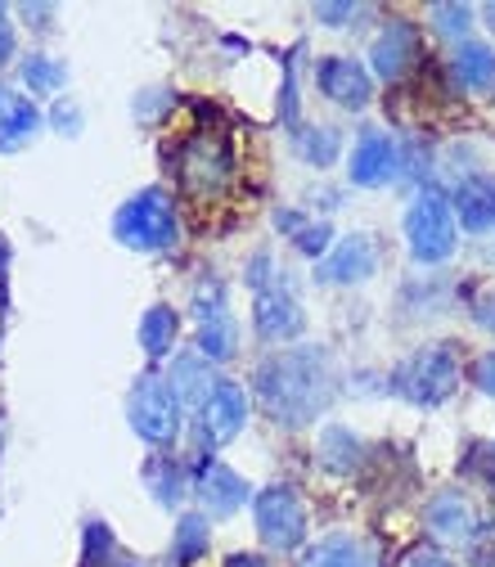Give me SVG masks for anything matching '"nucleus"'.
<instances>
[{"label":"nucleus","mask_w":495,"mask_h":567,"mask_svg":"<svg viewBox=\"0 0 495 567\" xmlns=\"http://www.w3.org/2000/svg\"><path fill=\"white\" fill-rule=\"evenodd\" d=\"M252 388H257V401L270 410V419L289 423V429H302V423L320 419V410L333 396L329 357L320 347H289L257 365Z\"/></svg>","instance_id":"1"},{"label":"nucleus","mask_w":495,"mask_h":567,"mask_svg":"<svg viewBox=\"0 0 495 567\" xmlns=\"http://www.w3.org/2000/svg\"><path fill=\"white\" fill-rule=\"evenodd\" d=\"M185 185V194L212 203L221 198L235 185V145H230V131L217 122H198L189 126V135L181 140L176 150V167H172Z\"/></svg>","instance_id":"2"},{"label":"nucleus","mask_w":495,"mask_h":567,"mask_svg":"<svg viewBox=\"0 0 495 567\" xmlns=\"http://www.w3.org/2000/svg\"><path fill=\"white\" fill-rule=\"evenodd\" d=\"M113 235H117V244H126L135 252H167L181 239V217H176L172 194L158 185L131 194L113 217Z\"/></svg>","instance_id":"3"},{"label":"nucleus","mask_w":495,"mask_h":567,"mask_svg":"<svg viewBox=\"0 0 495 567\" xmlns=\"http://www.w3.org/2000/svg\"><path fill=\"white\" fill-rule=\"evenodd\" d=\"M405 244H410V257L423 261V266H437L455 252V212H451V198L437 185L419 189V198L410 203Z\"/></svg>","instance_id":"4"},{"label":"nucleus","mask_w":495,"mask_h":567,"mask_svg":"<svg viewBox=\"0 0 495 567\" xmlns=\"http://www.w3.org/2000/svg\"><path fill=\"white\" fill-rule=\"evenodd\" d=\"M392 388L414 405H442L460 388V357L451 342L423 347L392 374Z\"/></svg>","instance_id":"5"},{"label":"nucleus","mask_w":495,"mask_h":567,"mask_svg":"<svg viewBox=\"0 0 495 567\" xmlns=\"http://www.w3.org/2000/svg\"><path fill=\"white\" fill-rule=\"evenodd\" d=\"M126 419H131L140 442L167 446L181 433V401H176L172 383L158 379V374H140L131 396H126Z\"/></svg>","instance_id":"6"},{"label":"nucleus","mask_w":495,"mask_h":567,"mask_svg":"<svg viewBox=\"0 0 495 567\" xmlns=\"http://www.w3.org/2000/svg\"><path fill=\"white\" fill-rule=\"evenodd\" d=\"M252 514H257V536L279 554H289L307 540V509L293 486H266L252 501Z\"/></svg>","instance_id":"7"},{"label":"nucleus","mask_w":495,"mask_h":567,"mask_svg":"<svg viewBox=\"0 0 495 567\" xmlns=\"http://www.w3.org/2000/svg\"><path fill=\"white\" fill-rule=\"evenodd\" d=\"M194 316H198V357L203 361H230L239 351V324H235V316L226 307V289L217 279L198 284Z\"/></svg>","instance_id":"8"},{"label":"nucleus","mask_w":495,"mask_h":567,"mask_svg":"<svg viewBox=\"0 0 495 567\" xmlns=\"http://www.w3.org/2000/svg\"><path fill=\"white\" fill-rule=\"evenodd\" d=\"M244 419H248V396H244V388L230 383V379H221L217 392H212V396L198 405V446H203V451H217V446L235 442L239 429H244Z\"/></svg>","instance_id":"9"},{"label":"nucleus","mask_w":495,"mask_h":567,"mask_svg":"<svg viewBox=\"0 0 495 567\" xmlns=\"http://www.w3.org/2000/svg\"><path fill=\"white\" fill-rule=\"evenodd\" d=\"M347 176H351V185H361V189H379V185L396 181L401 176V145L383 131H365L357 140V150H351Z\"/></svg>","instance_id":"10"},{"label":"nucleus","mask_w":495,"mask_h":567,"mask_svg":"<svg viewBox=\"0 0 495 567\" xmlns=\"http://www.w3.org/2000/svg\"><path fill=\"white\" fill-rule=\"evenodd\" d=\"M189 491L198 495L203 518H207V514H212V518H230V514H239L244 501H248L244 477H239L235 468H226L221 460H203L198 473H194V486H189Z\"/></svg>","instance_id":"11"},{"label":"nucleus","mask_w":495,"mask_h":567,"mask_svg":"<svg viewBox=\"0 0 495 567\" xmlns=\"http://www.w3.org/2000/svg\"><path fill=\"white\" fill-rule=\"evenodd\" d=\"M252 324H257V333H261L266 342H285V338H298V333H302L307 316H302L298 298L285 289V284L270 279V284H261V289H257Z\"/></svg>","instance_id":"12"},{"label":"nucleus","mask_w":495,"mask_h":567,"mask_svg":"<svg viewBox=\"0 0 495 567\" xmlns=\"http://www.w3.org/2000/svg\"><path fill=\"white\" fill-rule=\"evenodd\" d=\"M316 86H320L333 104H342V109H365L370 95H374L370 73H365L357 59H342V54H329V59L316 63Z\"/></svg>","instance_id":"13"},{"label":"nucleus","mask_w":495,"mask_h":567,"mask_svg":"<svg viewBox=\"0 0 495 567\" xmlns=\"http://www.w3.org/2000/svg\"><path fill=\"white\" fill-rule=\"evenodd\" d=\"M374 266H379L374 239H370V235H347V239L320 261L316 279H324V284H361V279L374 275Z\"/></svg>","instance_id":"14"},{"label":"nucleus","mask_w":495,"mask_h":567,"mask_svg":"<svg viewBox=\"0 0 495 567\" xmlns=\"http://www.w3.org/2000/svg\"><path fill=\"white\" fill-rule=\"evenodd\" d=\"M370 59H374V73H379L383 82H401L410 68L419 63V32H414V23L396 19V23L374 41Z\"/></svg>","instance_id":"15"},{"label":"nucleus","mask_w":495,"mask_h":567,"mask_svg":"<svg viewBox=\"0 0 495 567\" xmlns=\"http://www.w3.org/2000/svg\"><path fill=\"white\" fill-rule=\"evenodd\" d=\"M451 212L468 235L495 230V181L491 176H464L451 194Z\"/></svg>","instance_id":"16"},{"label":"nucleus","mask_w":495,"mask_h":567,"mask_svg":"<svg viewBox=\"0 0 495 567\" xmlns=\"http://www.w3.org/2000/svg\"><path fill=\"white\" fill-rule=\"evenodd\" d=\"M41 131V109L28 95H6L0 100V154H19L32 145Z\"/></svg>","instance_id":"17"},{"label":"nucleus","mask_w":495,"mask_h":567,"mask_svg":"<svg viewBox=\"0 0 495 567\" xmlns=\"http://www.w3.org/2000/svg\"><path fill=\"white\" fill-rule=\"evenodd\" d=\"M429 527L442 536V540H468L477 527H473V509L460 491H442L437 501L429 505Z\"/></svg>","instance_id":"18"},{"label":"nucleus","mask_w":495,"mask_h":567,"mask_svg":"<svg viewBox=\"0 0 495 567\" xmlns=\"http://www.w3.org/2000/svg\"><path fill=\"white\" fill-rule=\"evenodd\" d=\"M307 567H379V558L357 536H329L307 554Z\"/></svg>","instance_id":"19"},{"label":"nucleus","mask_w":495,"mask_h":567,"mask_svg":"<svg viewBox=\"0 0 495 567\" xmlns=\"http://www.w3.org/2000/svg\"><path fill=\"white\" fill-rule=\"evenodd\" d=\"M451 68H455L460 86H468V91H491L495 86V50L482 45V41H464L455 50Z\"/></svg>","instance_id":"20"},{"label":"nucleus","mask_w":495,"mask_h":567,"mask_svg":"<svg viewBox=\"0 0 495 567\" xmlns=\"http://www.w3.org/2000/svg\"><path fill=\"white\" fill-rule=\"evenodd\" d=\"M176 329H181V320H176L172 307L158 302V307L145 311V320H140V347H145L149 361H163L167 351L176 347Z\"/></svg>","instance_id":"21"},{"label":"nucleus","mask_w":495,"mask_h":567,"mask_svg":"<svg viewBox=\"0 0 495 567\" xmlns=\"http://www.w3.org/2000/svg\"><path fill=\"white\" fill-rule=\"evenodd\" d=\"M217 383L221 379H212V370L198 361V357H181L176 365H172V392H176V401L185 405H203L212 392H217Z\"/></svg>","instance_id":"22"},{"label":"nucleus","mask_w":495,"mask_h":567,"mask_svg":"<svg viewBox=\"0 0 495 567\" xmlns=\"http://www.w3.org/2000/svg\"><path fill=\"white\" fill-rule=\"evenodd\" d=\"M361 437L357 433H347V429H324L320 433V464L329 473H351L361 464Z\"/></svg>","instance_id":"23"},{"label":"nucleus","mask_w":495,"mask_h":567,"mask_svg":"<svg viewBox=\"0 0 495 567\" xmlns=\"http://www.w3.org/2000/svg\"><path fill=\"white\" fill-rule=\"evenodd\" d=\"M275 226L285 230V235L298 244V252H307V257H320V252L329 248V239H333V230H329L324 221L316 226V221L302 217V212H275Z\"/></svg>","instance_id":"24"},{"label":"nucleus","mask_w":495,"mask_h":567,"mask_svg":"<svg viewBox=\"0 0 495 567\" xmlns=\"http://www.w3.org/2000/svg\"><path fill=\"white\" fill-rule=\"evenodd\" d=\"M207 554V518L203 514H185L176 523V540H172V558L176 567H194Z\"/></svg>","instance_id":"25"},{"label":"nucleus","mask_w":495,"mask_h":567,"mask_svg":"<svg viewBox=\"0 0 495 567\" xmlns=\"http://www.w3.org/2000/svg\"><path fill=\"white\" fill-rule=\"evenodd\" d=\"M63 82H68V68H63L59 59H50V54L23 59V86H28L32 95H54Z\"/></svg>","instance_id":"26"},{"label":"nucleus","mask_w":495,"mask_h":567,"mask_svg":"<svg viewBox=\"0 0 495 567\" xmlns=\"http://www.w3.org/2000/svg\"><path fill=\"white\" fill-rule=\"evenodd\" d=\"M145 477H149V486H154V495H158V505H181V495L189 491L185 486V473H181V464L176 460H149V468H145Z\"/></svg>","instance_id":"27"},{"label":"nucleus","mask_w":495,"mask_h":567,"mask_svg":"<svg viewBox=\"0 0 495 567\" xmlns=\"http://www.w3.org/2000/svg\"><path fill=\"white\" fill-rule=\"evenodd\" d=\"M298 150H302V158L311 167H329L338 158V150H342V140H338L333 126H316V131H302L298 135Z\"/></svg>","instance_id":"28"},{"label":"nucleus","mask_w":495,"mask_h":567,"mask_svg":"<svg viewBox=\"0 0 495 567\" xmlns=\"http://www.w3.org/2000/svg\"><path fill=\"white\" fill-rule=\"evenodd\" d=\"M429 19L442 37H464L473 28V6H451V0H442V6L429 10Z\"/></svg>","instance_id":"29"},{"label":"nucleus","mask_w":495,"mask_h":567,"mask_svg":"<svg viewBox=\"0 0 495 567\" xmlns=\"http://www.w3.org/2000/svg\"><path fill=\"white\" fill-rule=\"evenodd\" d=\"M113 532L104 523L86 527V549H82V567H113Z\"/></svg>","instance_id":"30"},{"label":"nucleus","mask_w":495,"mask_h":567,"mask_svg":"<svg viewBox=\"0 0 495 567\" xmlns=\"http://www.w3.org/2000/svg\"><path fill=\"white\" fill-rule=\"evenodd\" d=\"M370 14V6H347V0H324V6H316V19L324 28H347L351 19H361Z\"/></svg>","instance_id":"31"},{"label":"nucleus","mask_w":495,"mask_h":567,"mask_svg":"<svg viewBox=\"0 0 495 567\" xmlns=\"http://www.w3.org/2000/svg\"><path fill=\"white\" fill-rule=\"evenodd\" d=\"M473 383H477L486 396H495V351H486V357L473 365Z\"/></svg>","instance_id":"32"},{"label":"nucleus","mask_w":495,"mask_h":567,"mask_svg":"<svg viewBox=\"0 0 495 567\" xmlns=\"http://www.w3.org/2000/svg\"><path fill=\"white\" fill-rule=\"evenodd\" d=\"M473 320H477L486 333H495V289H491V293H482V298L473 302Z\"/></svg>","instance_id":"33"},{"label":"nucleus","mask_w":495,"mask_h":567,"mask_svg":"<svg viewBox=\"0 0 495 567\" xmlns=\"http://www.w3.org/2000/svg\"><path fill=\"white\" fill-rule=\"evenodd\" d=\"M54 122L63 126V135H78V126H82V113H78V109H68V104H59Z\"/></svg>","instance_id":"34"},{"label":"nucleus","mask_w":495,"mask_h":567,"mask_svg":"<svg viewBox=\"0 0 495 567\" xmlns=\"http://www.w3.org/2000/svg\"><path fill=\"white\" fill-rule=\"evenodd\" d=\"M6 59H14V28L0 19V63H6Z\"/></svg>","instance_id":"35"},{"label":"nucleus","mask_w":495,"mask_h":567,"mask_svg":"<svg viewBox=\"0 0 495 567\" xmlns=\"http://www.w3.org/2000/svg\"><path fill=\"white\" fill-rule=\"evenodd\" d=\"M226 567H270L261 554H230V563Z\"/></svg>","instance_id":"36"},{"label":"nucleus","mask_w":495,"mask_h":567,"mask_svg":"<svg viewBox=\"0 0 495 567\" xmlns=\"http://www.w3.org/2000/svg\"><path fill=\"white\" fill-rule=\"evenodd\" d=\"M410 567H451V563H446L442 554H419V558H414Z\"/></svg>","instance_id":"37"},{"label":"nucleus","mask_w":495,"mask_h":567,"mask_svg":"<svg viewBox=\"0 0 495 567\" xmlns=\"http://www.w3.org/2000/svg\"><path fill=\"white\" fill-rule=\"evenodd\" d=\"M0 19H6V6H0Z\"/></svg>","instance_id":"38"},{"label":"nucleus","mask_w":495,"mask_h":567,"mask_svg":"<svg viewBox=\"0 0 495 567\" xmlns=\"http://www.w3.org/2000/svg\"><path fill=\"white\" fill-rule=\"evenodd\" d=\"M0 261H6V248H0Z\"/></svg>","instance_id":"39"}]
</instances>
